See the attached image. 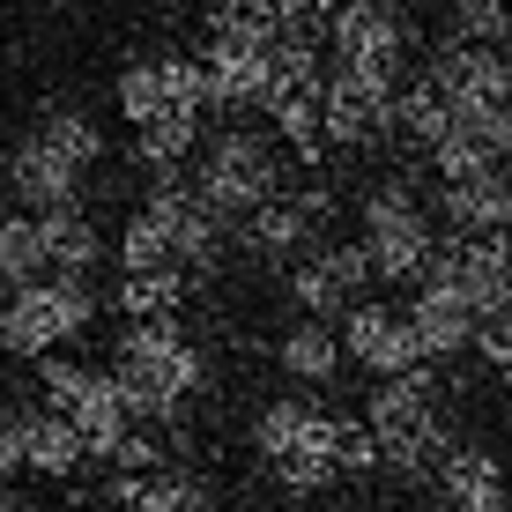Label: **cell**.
Returning <instances> with one entry per match:
<instances>
[{
	"label": "cell",
	"mask_w": 512,
	"mask_h": 512,
	"mask_svg": "<svg viewBox=\"0 0 512 512\" xmlns=\"http://www.w3.org/2000/svg\"><path fill=\"white\" fill-rule=\"evenodd\" d=\"M119 112H127L134 127H149V119L164 112V82H156V60H134L127 75H119Z\"/></svg>",
	"instance_id": "4316f807"
},
{
	"label": "cell",
	"mask_w": 512,
	"mask_h": 512,
	"mask_svg": "<svg viewBox=\"0 0 512 512\" xmlns=\"http://www.w3.org/2000/svg\"><path fill=\"white\" fill-rule=\"evenodd\" d=\"M468 349H475V357H483V364H490L498 379L512 372V342H505V320H483V327H475V342H468Z\"/></svg>",
	"instance_id": "f1b7e54d"
},
{
	"label": "cell",
	"mask_w": 512,
	"mask_h": 512,
	"mask_svg": "<svg viewBox=\"0 0 512 512\" xmlns=\"http://www.w3.org/2000/svg\"><path fill=\"white\" fill-rule=\"evenodd\" d=\"M327 216H334V193L327 186L297 193V201H268V208L245 216V245H253V253H297L312 231H327Z\"/></svg>",
	"instance_id": "e0dca14e"
},
{
	"label": "cell",
	"mask_w": 512,
	"mask_h": 512,
	"mask_svg": "<svg viewBox=\"0 0 512 512\" xmlns=\"http://www.w3.org/2000/svg\"><path fill=\"white\" fill-rule=\"evenodd\" d=\"M112 498L134 505V512H216V505H208V490L193 483V475H119Z\"/></svg>",
	"instance_id": "603a6c76"
},
{
	"label": "cell",
	"mask_w": 512,
	"mask_h": 512,
	"mask_svg": "<svg viewBox=\"0 0 512 512\" xmlns=\"http://www.w3.org/2000/svg\"><path fill=\"white\" fill-rule=\"evenodd\" d=\"M401 320H409V342H416L423 372H431V364L468 357V342H475V312L446 290V282H416V305L401 312Z\"/></svg>",
	"instance_id": "9a60e30c"
},
{
	"label": "cell",
	"mask_w": 512,
	"mask_h": 512,
	"mask_svg": "<svg viewBox=\"0 0 512 512\" xmlns=\"http://www.w3.org/2000/svg\"><path fill=\"white\" fill-rule=\"evenodd\" d=\"M38 245H45V275H67V282H82L104 260V238H97V223L82 216V208H45Z\"/></svg>",
	"instance_id": "d6986e66"
},
{
	"label": "cell",
	"mask_w": 512,
	"mask_h": 512,
	"mask_svg": "<svg viewBox=\"0 0 512 512\" xmlns=\"http://www.w3.org/2000/svg\"><path fill=\"white\" fill-rule=\"evenodd\" d=\"M334 349H342V364H357V372H372V379L423 372V364H416V342H409V320H401L394 305H372V297H357V305L342 312Z\"/></svg>",
	"instance_id": "4fadbf2b"
},
{
	"label": "cell",
	"mask_w": 512,
	"mask_h": 512,
	"mask_svg": "<svg viewBox=\"0 0 512 512\" xmlns=\"http://www.w3.org/2000/svg\"><path fill=\"white\" fill-rule=\"evenodd\" d=\"M104 156V134L82 112H52L30 141H15L8 156V186L23 193L30 208H82V171Z\"/></svg>",
	"instance_id": "277c9868"
},
{
	"label": "cell",
	"mask_w": 512,
	"mask_h": 512,
	"mask_svg": "<svg viewBox=\"0 0 512 512\" xmlns=\"http://www.w3.org/2000/svg\"><path fill=\"white\" fill-rule=\"evenodd\" d=\"M453 8V38L461 45H498L505 52V0H446Z\"/></svg>",
	"instance_id": "484cf974"
},
{
	"label": "cell",
	"mask_w": 512,
	"mask_h": 512,
	"mask_svg": "<svg viewBox=\"0 0 512 512\" xmlns=\"http://www.w3.org/2000/svg\"><path fill=\"white\" fill-rule=\"evenodd\" d=\"M193 201L216 223H238V216H253V208L282 201V149L260 127L216 134L208 156H201V179H193Z\"/></svg>",
	"instance_id": "5b68a950"
},
{
	"label": "cell",
	"mask_w": 512,
	"mask_h": 512,
	"mask_svg": "<svg viewBox=\"0 0 512 512\" xmlns=\"http://www.w3.org/2000/svg\"><path fill=\"white\" fill-rule=\"evenodd\" d=\"M45 282V245H38V216H0V290H30Z\"/></svg>",
	"instance_id": "cb8c5ba5"
},
{
	"label": "cell",
	"mask_w": 512,
	"mask_h": 512,
	"mask_svg": "<svg viewBox=\"0 0 512 512\" xmlns=\"http://www.w3.org/2000/svg\"><path fill=\"white\" fill-rule=\"evenodd\" d=\"M423 90L446 104L453 119H505V90H512V67L498 45H446L431 67H423Z\"/></svg>",
	"instance_id": "8fae6325"
},
{
	"label": "cell",
	"mask_w": 512,
	"mask_h": 512,
	"mask_svg": "<svg viewBox=\"0 0 512 512\" xmlns=\"http://www.w3.org/2000/svg\"><path fill=\"white\" fill-rule=\"evenodd\" d=\"M282 372L290 379H305V386H327L334 372H342V349H334V327H320V320H297L290 334H282Z\"/></svg>",
	"instance_id": "7402d4cb"
},
{
	"label": "cell",
	"mask_w": 512,
	"mask_h": 512,
	"mask_svg": "<svg viewBox=\"0 0 512 512\" xmlns=\"http://www.w3.org/2000/svg\"><path fill=\"white\" fill-rule=\"evenodd\" d=\"M409 15L394 0H334L327 8V67H364V75H394L409 60Z\"/></svg>",
	"instance_id": "9c48e42d"
},
{
	"label": "cell",
	"mask_w": 512,
	"mask_h": 512,
	"mask_svg": "<svg viewBox=\"0 0 512 512\" xmlns=\"http://www.w3.org/2000/svg\"><path fill=\"white\" fill-rule=\"evenodd\" d=\"M423 282H446V290L475 312V327H483V320H505V297H512L505 238H453V245H438L431 268H423Z\"/></svg>",
	"instance_id": "7c38bea8"
},
{
	"label": "cell",
	"mask_w": 512,
	"mask_h": 512,
	"mask_svg": "<svg viewBox=\"0 0 512 512\" xmlns=\"http://www.w3.org/2000/svg\"><path fill=\"white\" fill-rule=\"evenodd\" d=\"M38 364H45V394H52L45 409L82 438V453H97V461H112L127 475H149L156 461H164L156 438L141 431V423H127L112 372H90V364H67V357H38Z\"/></svg>",
	"instance_id": "7a4b0ae2"
},
{
	"label": "cell",
	"mask_w": 512,
	"mask_h": 512,
	"mask_svg": "<svg viewBox=\"0 0 512 512\" xmlns=\"http://www.w3.org/2000/svg\"><path fill=\"white\" fill-rule=\"evenodd\" d=\"M438 216H446L461 238H505V216H512V186H505V171L446 179V186H438Z\"/></svg>",
	"instance_id": "2e32d148"
},
{
	"label": "cell",
	"mask_w": 512,
	"mask_h": 512,
	"mask_svg": "<svg viewBox=\"0 0 512 512\" xmlns=\"http://www.w3.org/2000/svg\"><path fill=\"white\" fill-rule=\"evenodd\" d=\"M179 297H186V275H171V268H156V275H119V290H112V305L127 312V320H171L179 312Z\"/></svg>",
	"instance_id": "d4e9b609"
},
{
	"label": "cell",
	"mask_w": 512,
	"mask_h": 512,
	"mask_svg": "<svg viewBox=\"0 0 512 512\" xmlns=\"http://www.w3.org/2000/svg\"><path fill=\"white\" fill-rule=\"evenodd\" d=\"M364 431H372V446H379V468H394V475H438V461L453 453V431H446V416H438L431 372L379 379L372 401H364Z\"/></svg>",
	"instance_id": "3957f363"
},
{
	"label": "cell",
	"mask_w": 512,
	"mask_h": 512,
	"mask_svg": "<svg viewBox=\"0 0 512 512\" xmlns=\"http://www.w3.org/2000/svg\"><path fill=\"white\" fill-rule=\"evenodd\" d=\"M364 260H372L379 282H423V268H431L438 238H431V216L416 208V193L401 179H386L364 193Z\"/></svg>",
	"instance_id": "ba28073f"
},
{
	"label": "cell",
	"mask_w": 512,
	"mask_h": 512,
	"mask_svg": "<svg viewBox=\"0 0 512 512\" xmlns=\"http://www.w3.org/2000/svg\"><path fill=\"white\" fill-rule=\"evenodd\" d=\"M372 475L379 468V446H372V431L364 423H334V475Z\"/></svg>",
	"instance_id": "83f0119b"
},
{
	"label": "cell",
	"mask_w": 512,
	"mask_h": 512,
	"mask_svg": "<svg viewBox=\"0 0 512 512\" xmlns=\"http://www.w3.org/2000/svg\"><path fill=\"white\" fill-rule=\"evenodd\" d=\"M112 386H119L127 423H171L193 386H208V357L186 342L179 320H141V327L119 334Z\"/></svg>",
	"instance_id": "6da1fadb"
},
{
	"label": "cell",
	"mask_w": 512,
	"mask_h": 512,
	"mask_svg": "<svg viewBox=\"0 0 512 512\" xmlns=\"http://www.w3.org/2000/svg\"><path fill=\"white\" fill-rule=\"evenodd\" d=\"M364 282H372V260H364V245H327V253H312L305 268L290 275V297L305 305V320H334V312H349L364 297Z\"/></svg>",
	"instance_id": "5bb4252c"
},
{
	"label": "cell",
	"mask_w": 512,
	"mask_h": 512,
	"mask_svg": "<svg viewBox=\"0 0 512 512\" xmlns=\"http://www.w3.org/2000/svg\"><path fill=\"white\" fill-rule=\"evenodd\" d=\"M394 75H364V67H327L320 75V149H364V141L394 134Z\"/></svg>",
	"instance_id": "30bf717a"
},
{
	"label": "cell",
	"mask_w": 512,
	"mask_h": 512,
	"mask_svg": "<svg viewBox=\"0 0 512 512\" xmlns=\"http://www.w3.org/2000/svg\"><path fill=\"white\" fill-rule=\"evenodd\" d=\"M193 141H201V119L193 112H156L149 127H134V156L156 171V179H171V171L193 156Z\"/></svg>",
	"instance_id": "44dd1931"
},
{
	"label": "cell",
	"mask_w": 512,
	"mask_h": 512,
	"mask_svg": "<svg viewBox=\"0 0 512 512\" xmlns=\"http://www.w3.org/2000/svg\"><path fill=\"white\" fill-rule=\"evenodd\" d=\"M97 320V290L90 282H67V275H45L30 290H15L0 305V349L8 357H52L67 334H82Z\"/></svg>",
	"instance_id": "52a82bcc"
},
{
	"label": "cell",
	"mask_w": 512,
	"mask_h": 512,
	"mask_svg": "<svg viewBox=\"0 0 512 512\" xmlns=\"http://www.w3.org/2000/svg\"><path fill=\"white\" fill-rule=\"evenodd\" d=\"M90 453H82V438L67 431L52 409H23V468L30 475H75Z\"/></svg>",
	"instance_id": "ffe728a7"
},
{
	"label": "cell",
	"mask_w": 512,
	"mask_h": 512,
	"mask_svg": "<svg viewBox=\"0 0 512 512\" xmlns=\"http://www.w3.org/2000/svg\"><path fill=\"white\" fill-rule=\"evenodd\" d=\"M438 490H446L453 512H505V468L483 446H453L438 461Z\"/></svg>",
	"instance_id": "ac0fdd59"
},
{
	"label": "cell",
	"mask_w": 512,
	"mask_h": 512,
	"mask_svg": "<svg viewBox=\"0 0 512 512\" xmlns=\"http://www.w3.org/2000/svg\"><path fill=\"white\" fill-rule=\"evenodd\" d=\"M334 423L342 416L312 409V401H275V409H260L253 446H260L268 475L290 490V498H312V490L334 483Z\"/></svg>",
	"instance_id": "8992f818"
}]
</instances>
